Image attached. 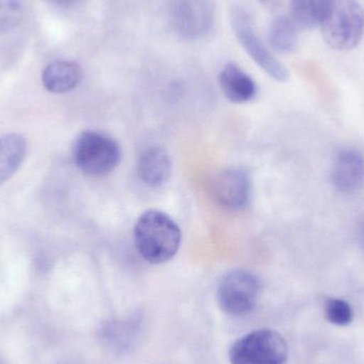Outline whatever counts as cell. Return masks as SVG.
<instances>
[{
    "mask_svg": "<svg viewBox=\"0 0 364 364\" xmlns=\"http://www.w3.org/2000/svg\"><path fill=\"white\" fill-rule=\"evenodd\" d=\"M265 8L275 9L279 4L280 0H259Z\"/></svg>",
    "mask_w": 364,
    "mask_h": 364,
    "instance_id": "obj_20",
    "label": "cell"
},
{
    "mask_svg": "<svg viewBox=\"0 0 364 364\" xmlns=\"http://www.w3.org/2000/svg\"><path fill=\"white\" fill-rule=\"evenodd\" d=\"M27 154V142L18 134L0 138V186L8 181L23 164Z\"/></svg>",
    "mask_w": 364,
    "mask_h": 364,
    "instance_id": "obj_13",
    "label": "cell"
},
{
    "mask_svg": "<svg viewBox=\"0 0 364 364\" xmlns=\"http://www.w3.org/2000/svg\"><path fill=\"white\" fill-rule=\"evenodd\" d=\"M213 193L222 207L235 211L244 209L252 197V179L243 168H227L216 175Z\"/></svg>",
    "mask_w": 364,
    "mask_h": 364,
    "instance_id": "obj_8",
    "label": "cell"
},
{
    "mask_svg": "<svg viewBox=\"0 0 364 364\" xmlns=\"http://www.w3.org/2000/svg\"><path fill=\"white\" fill-rule=\"evenodd\" d=\"M289 348L286 339L273 329H258L243 336L229 350L231 364H284Z\"/></svg>",
    "mask_w": 364,
    "mask_h": 364,
    "instance_id": "obj_4",
    "label": "cell"
},
{
    "mask_svg": "<svg viewBox=\"0 0 364 364\" xmlns=\"http://www.w3.org/2000/svg\"><path fill=\"white\" fill-rule=\"evenodd\" d=\"M231 26L240 44L257 65L275 80L286 82L289 79L288 70L274 57L267 45L259 38L254 19L245 8L237 6L232 9Z\"/></svg>",
    "mask_w": 364,
    "mask_h": 364,
    "instance_id": "obj_5",
    "label": "cell"
},
{
    "mask_svg": "<svg viewBox=\"0 0 364 364\" xmlns=\"http://www.w3.org/2000/svg\"><path fill=\"white\" fill-rule=\"evenodd\" d=\"M260 290L256 274L248 269H235L225 276L218 286V305L229 316H247L256 307Z\"/></svg>",
    "mask_w": 364,
    "mask_h": 364,
    "instance_id": "obj_6",
    "label": "cell"
},
{
    "mask_svg": "<svg viewBox=\"0 0 364 364\" xmlns=\"http://www.w3.org/2000/svg\"><path fill=\"white\" fill-rule=\"evenodd\" d=\"M136 250L153 264H161L174 258L181 244L178 225L157 210H149L139 218L134 230Z\"/></svg>",
    "mask_w": 364,
    "mask_h": 364,
    "instance_id": "obj_1",
    "label": "cell"
},
{
    "mask_svg": "<svg viewBox=\"0 0 364 364\" xmlns=\"http://www.w3.org/2000/svg\"><path fill=\"white\" fill-rule=\"evenodd\" d=\"M81 78L82 70L77 62L57 60L43 70L42 83L50 93L64 94L76 89Z\"/></svg>",
    "mask_w": 364,
    "mask_h": 364,
    "instance_id": "obj_11",
    "label": "cell"
},
{
    "mask_svg": "<svg viewBox=\"0 0 364 364\" xmlns=\"http://www.w3.org/2000/svg\"><path fill=\"white\" fill-rule=\"evenodd\" d=\"M138 320L126 321V322L108 323L102 328V340L115 350H126L132 342L136 333Z\"/></svg>",
    "mask_w": 364,
    "mask_h": 364,
    "instance_id": "obj_16",
    "label": "cell"
},
{
    "mask_svg": "<svg viewBox=\"0 0 364 364\" xmlns=\"http://www.w3.org/2000/svg\"><path fill=\"white\" fill-rule=\"evenodd\" d=\"M0 364H4V363H2L1 359H0Z\"/></svg>",
    "mask_w": 364,
    "mask_h": 364,
    "instance_id": "obj_22",
    "label": "cell"
},
{
    "mask_svg": "<svg viewBox=\"0 0 364 364\" xmlns=\"http://www.w3.org/2000/svg\"><path fill=\"white\" fill-rule=\"evenodd\" d=\"M269 43L278 53H291L299 46V27L291 17L280 15L272 21L269 29Z\"/></svg>",
    "mask_w": 364,
    "mask_h": 364,
    "instance_id": "obj_15",
    "label": "cell"
},
{
    "mask_svg": "<svg viewBox=\"0 0 364 364\" xmlns=\"http://www.w3.org/2000/svg\"><path fill=\"white\" fill-rule=\"evenodd\" d=\"M325 318L336 326H348L354 318V311L350 303L342 299L331 297L325 301Z\"/></svg>",
    "mask_w": 364,
    "mask_h": 364,
    "instance_id": "obj_17",
    "label": "cell"
},
{
    "mask_svg": "<svg viewBox=\"0 0 364 364\" xmlns=\"http://www.w3.org/2000/svg\"><path fill=\"white\" fill-rule=\"evenodd\" d=\"M172 159L164 147H147L139 158L138 176L143 183L158 188L168 181L172 174Z\"/></svg>",
    "mask_w": 364,
    "mask_h": 364,
    "instance_id": "obj_10",
    "label": "cell"
},
{
    "mask_svg": "<svg viewBox=\"0 0 364 364\" xmlns=\"http://www.w3.org/2000/svg\"><path fill=\"white\" fill-rule=\"evenodd\" d=\"M218 80L223 93L235 104H244L256 96V83L237 64L229 63L225 65L220 73Z\"/></svg>",
    "mask_w": 364,
    "mask_h": 364,
    "instance_id": "obj_12",
    "label": "cell"
},
{
    "mask_svg": "<svg viewBox=\"0 0 364 364\" xmlns=\"http://www.w3.org/2000/svg\"><path fill=\"white\" fill-rule=\"evenodd\" d=\"M359 241H360L361 246L364 250V222L361 225L360 230H359Z\"/></svg>",
    "mask_w": 364,
    "mask_h": 364,
    "instance_id": "obj_21",
    "label": "cell"
},
{
    "mask_svg": "<svg viewBox=\"0 0 364 364\" xmlns=\"http://www.w3.org/2000/svg\"><path fill=\"white\" fill-rule=\"evenodd\" d=\"M51 6H58V8H72L76 6L80 0H45Z\"/></svg>",
    "mask_w": 364,
    "mask_h": 364,
    "instance_id": "obj_19",
    "label": "cell"
},
{
    "mask_svg": "<svg viewBox=\"0 0 364 364\" xmlns=\"http://www.w3.org/2000/svg\"><path fill=\"white\" fill-rule=\"evenodd\" d=\"M331 183L344 195H352L364 186V155L354 149H340L331 168Z\"/></svg>",
    "mask_w": 364,
    "mask_h": 364,
    "instance_id": "obj_9",
    "label": "cell"
},
{
    "mask_svg": "<svg viewBox=\"0 0 364 364\" xmlns=\"http://www.w3.org/2000/svg\"><path fill=\"white\" fill-rule=\"evenodd\" d=\"M291 18L301 29L321 27L333 0H289Z\"/></svg>",
    "mask_w": 364,
    "mask_h": 364,
    "instance_id": "obj_14",
    "label": "cell"
},
{
    "mask_svg": "<svg viewBox=\"0 0 364 364\" xmlns=\"http://www.w3.org/2000/svg\"><path fill=\"white\" fill-rule=\"evenodd\" d=\"M77 168L91 177L110 174L121 161V149L114 139L100 132L79 134L73 149Z\"/></svg>",
    "mask_w": 364,
    "mask_h": 364,
    "instance_id": "obj_3",
    "label": "cell"
},
{
    "mask_svg": "<svg viewBox=\"0 0 364 364\" xmlns=\"http://www.w3.org/2000/svg\"><path fill=\"white\" fill-rule=\"evenodd\" d=\"M21 0H0V33L12 31L23 21Z\"/></svg>",
    "mask_w": 364,
    "mask_h": 364,
    "instance_id": "obj_18",
    "label": "cell"
},
{
    "mask_svg": "<svg viewBox=\"0 0 364 364\" xmlns=\"http://www.w3.org/2000/svg\"><path fill=\"white\" fill-rule=\"evenodd\" d=\"M168 18L179 36L197 41L213 29L215 13L211 0H171Z\"/></svg>",
    "mask_w": 364,
    "mask_h": 364,
    "instance_id": "obj_7",
    "label": "cell"
},
{
    "mask_svg": "<svg viewBox=\"0 0 364 364\" xmlns=\"http://www.w3.org/2000/svg\"><path fill=\"white\" fill-rule=\"evenodd\" d=\"M321 29L329 47L339 51L352 50L363 40V6L357 0H333Z\"/></svg>",
    "mask_w": 364,
    "mask_h": 364,
    "instance_id": "obj_2",
    "label": "cell"
}]
</instances>
